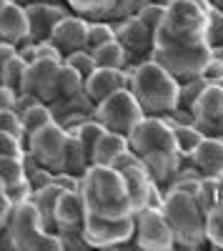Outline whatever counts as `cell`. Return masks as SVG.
<instances>
[{"label":"cell","mask_w":223,"mask_h":251,"mask_svg":"<svg viewBox=\"0 0 223 251\" xmlns=\"http://www.w3.org/2000/svg\"><path fill=\"white\" fill-rule=\"evenodd\" d=\"M66 138H68V131L60 126L58 121L43 126V128L33 131L28 138H25V153L45 166L48 171L53 174H60L63 171V151H66Z\"/></svg>","instance_id":"cell-7"},{"label":"cell","mask_w":223,"mask_h":251,"mask_svg":"<svg viewBox=\"0 0 223 251\" xmlns=\"http://www.w3.org/2000/svg\"><path fill=\"white\" fill-rule=\"evenodd\" d=\"M3 131H8V133H13V136H18V138H23V141H25L23 123H20V116H18L13 108L0 111V133H3Z\"/></svg>","instance_id":"cell-39"},{"label":"cell","mask_w":223,"mask_h":251,"mask_svg":"<svg viewBox=\"0 0 223 251\" xmlns=\"http://www.w3.org/2000/svg\"><path fill=\"white\" fill-rule=\"evenodd\" d=\"M28 40V15L25 5L20 3H8L0 10V43H10V46H23Z\"/></svg>","instance_id":"cell-15"},{"label":"cell","mask_w":223,"mask_h":251,"mask_svg":"<svg viewBox=\"0 0 223 251\" xmlns=\"http://www.w3.org/2000/svg\"><path fill=\"white\" fill-rule=\"evenodd\" d=\"M3 188H5L8 199L13 201V206H18V203L28 201V199H30V194H33V188H30L28 178H23V181H15V183H8V186H3Z\"/></svg>","instance_id":"cell-40"},{"label":"cell","mask_w":223,"mask_h":251,"mask_svg":"<svg viewBox=\"0 0 223 251\" xmlns=\"http://www.w3.org/2000/svg\"><path fill=\"white\" fill-rule=\"evenodd\" d=\"M10 214H13V201L8 199L3 183H0V226H5V224H8Z\"/></svg>","instance_id":"cell-43"},{"label":"cell","mask_w":223,"mask_h":251,"mask_svg":"<svg viewBox=\"0 0 223 251\" xmlns=\"http://www.w3.org/2000/svg\"><path fill=\"white\" fill-rule=\"evenodd\" d=\"M183 161L196 166L201 176L221 178V174H223V141L203 136V141L198 143V149L191 153V158H183Z\"/></svg>","instance_id":"cell-16"},{"label":"cell","mask_w":223,"mask_h":251,"mask_svg":"<svg viewBox=\"0 0 223 251\" xmlns=\"http://www.w3.org/2000/svg\"><path fill=\"white\" fill-rule=\"evenodd\" d=\"M53 121H55V118H53V111H50L48 103H43V100H35L30 108H25L23 113H20V123H23L25 138H28L33 131L43 128V126H48V123H53Z\"/></svg>","instance_id":"cell-25"},{"label":"cell","mask_w":223,"mask_h":251,"mask_svg":"<svg viewBox=\"0 0 223 251\" xmlns=\"http://www.w3.org/2000/svg\"><path fill=\"white\" fill-rule=\"evenodd\" d=\"M218 181H221V199H223V174H221V178H218Z\"/></svg>","instance_id":"cell-47"},{"label":"cell","mask_w":223,"mask_h":251,"mask_svg":"<svg viewBox=\"0 0 223 251\" xmlns=\"http://www.w3.org/2000/svg\"><path fill=\"white\" fill-rule=\"evenodd\" d=\"M60 194H63V188H60L55 181L40 186V188H33V194H30V201L38 208V216H40V221H43V226L48 228V231H55L53 214H55V203H58Z\"/></svg>","instance_id":"cell-20"},{"label":"cell","mask_w":223,"mask_h":251,"mask_svg":"<svg viewBox=\"0 0 223 251\" xmlns=\"http://www.w3.org/2000/svg\"><path fill=\"white\" fill-rule=\"evenodd\" d=\"M193 121H213L223 116V86L221 83H206L198 100L191 111Z\"/></svg>","instance_id":"cell-19"},{"label":"cell","mask_w":223,"mask_h":251,"mask_svg":"<svg viewBox=\"0 0 223 251\" xmlns=\"http://www.w3.org/2000/svg\"><path fill=\"white\" fill-rule=\"evenodd\" d=\"M113 30H115V40L123 46L126 58H128L126 71L135 68L138 63L151 58V53H153V30H148L138 18L118 20V23H113Z\"/></svg>","instance_id":"cell-12"},{"label":"cell","mask_w":223,"mask_h":251,"mask_svg":"<svg viewBox=\"0 0 223 251\" xmlns=\"http://www.w3.org/2000/svg\"><path fill=\"white\" fill-rule=\"evenodd\" d=\"M86 38H88V20L83 15L68 13L55 23V28L50 30V43L58 48L60 55H68L73 50L86 48Z\"/></svg>","instance_id":"cell-14"},{"label":"cell","mask_w":223,"mask_h":251,"mask_svg":"<svg viewBox=\"0 0 223 251\" xmlns=\"http://www.w3.org/2000/svg\"><path fill=\"white\" fill-rule=\"evenodd\" d=\"M83 239L88 246L95 249H111L123 246L133 239V216L128 219H103L86 211L83 219Z\"/></svg>","instance_id":"cell-9"},{"label":"cell","mask_w":223,"mask_h":251,"mask_svg":"<svg viewBox=\"0 0 223 251\" xmlns=\"http://www.w3.org/2000/svg\"><path fill=\"white\" fill-rule=\"evenodd\" d=\"M5 3H8V0H0V10H3V5H5Z\"/></svg>","instance_id":"cell-50"},{"label":"cell","mask_w":223,"mask_h":251,"mask_svg":"<svg viewBox=\"0 0 223 251\" xmlns=\"http://www.w3.org/2000/svg\"><path fill=\"white\" fill-rule=\"evenodd\" d=\"M213 53H216V55H218V58L223 60V48H213Z\"/></svg>","instance_id":"cell-46"},{"label":"cell","mask_w":223,"mask_h":251,"mask_svg":"<svg viewBox=\"0 0 223 251\" xmlns=\"http://www.w3.org/2000/svg\"><path fill=\"white\" fill-rule=\"evenodd\" d=\"M163 13H166V5H158V3H148L143 10H140L135 18L143 23L148 30H158V25H160V20H163Z\"/></svg>","instance_id":"cell-37"},{"label":"cell","mask_w":223,"mask_h":251,"mask_svg":"<svg viewBox=\"0 0 223 251\" xmlns=\"http://www.w3.org/2000/svg\"><path fill=\"white\" fill-rule=\"evenodd\" d=\"M128 136L123 133H113V131H103L93 149V163H100V166H111L123 151H128Z\"/></svg>","instance_id":"cell-21"},{"label":"cell","mask_w":223,"mask_h":251,"mask_svg":"<svg viewBox=\"0 0 223 251\" xmlns=\"http://www.w3.org/2000/svg\"><path fill=\"white\" fill-rule=\"evenodd\" d=\"M78 194L83 196L86 211L103 219H128L135 214L126 178L113 166L90 163L78 178Z\"/></svg>","instance_id":"cell-3"},{"label":"cell","mask_w":223,"mask_h":251,"mask_svg":"<svg viewBox=\"0 0 223 251\" xmlns=\"http://www.w3.org/2000/svg\"><path fill=\"white\" fill-rule=\"evenodd\" d=\"M128 146L160 188L168 186L171 176L178 171L180 161H183L173 138V128L163 116L140 118L128 133Z\"/></svg>","instance_id":"cell-2"},{"label":"cell","mask_w":223,"mask_h":251,"mask_svg":"<svg viewBox=\"0 0 223 251\" xmlns=\"http://www.w3.org/2000/svg\"><path fill=\"white\" fill-rule=\"evenodd\" d=\"M208 10L193 0H173L166 5L163 20L153 33L151 58L178 83L198 78L213 55L208 43Z\"/></svg>","instance_id":"cell-1"},{"label":"cell","mask_w":223,"mask_h":251,"mask_svg":"<svg viewBox=\"0 0 223 251\" xmlns=\"http://www.w3.org/2000/svg\"><path fill=\"white\" fill-rule=\"evenodd\" d=\"M143 116H146L143 108L138 106L135 96L128 88H118L108 98L95 103V108H93V118L103 126L106 131L123 133V136H128L133 131V126Z\"/></svg>","instance_id":"cell-6"},{"label":"cell","mask_w":223,"mask_h":251,"mask_svg":"<svg viewBox=\"0 0 223 251\" xmlns=\"http://www.w3.org/2000/svg\"><path fill=\"white\" fill-rule=\"evenodd\" d=\"M60 68L63 60L55 58H35L25 66V78H23V91L43 103L55 100L58 96V78H60Z\"/></svg>","instance_id":"cell-11"},{"label":"cell","mask_w":223,"mask_h":251,"mask_svg":"<svg viewBox=\"0 0 223 251\" xmlns=\"http://www.w3.org/2000/svg\"><path fill=\"white\" fill-rule=\"evenodd\" d=\"M63 63H66L68 68H73L78 75H83V80L95 71V60H93V55H90L88 48H80V50H73V53L63 55Z\"/></svg>","instance_id":"cell-35"},{"label":"cell","mask_w":223,"mask_h":251,"mask_svg":"<svg viewBox=\"0 0 223 251\" xmlns=\"http://www.w3.org/2000/svg\"><path fill=\"white\" fill-rule=\"evenodd\" d=\"M206 239L211 246L223 249V199L206 214Z\"/></svg>","instance_id":"cell-29"},{"label":"cell","mask_w":223,"mask_h":251,"mask_svg":"<svg viewBox=\"0 0 223 251\" xmlns=\"http://www.w3.org/2000/svg\"><path fill=\"white\" fill-rule=\"evenodd\" d=\"M193 126L203 136H211V138H221L223 141V116L221 118H213V121H193Z\"/></svg>","instance_id":"cell-42"},{"label":"cell","mask_w":223,"mask_h":251,"mask_svg":"<svg viewBox=\"0 0 223 251\" xmlns=\"http://www.w3.org/2000/svg\"><path fill=\"white\" fill-rule=\"evenodd\" d=\"M25 58L20 55V53H15L13 58H8L3 66H0V83L3 86H8L10 91H15V93H20L23 91V78H25Z\"/></svg>","instance_id":"cell-26"},{"label":"cell","mask_w":223,"mask_h":251,"mask_svg":"<svg viewBox=\"0 0 223 251\" xmlns=\"http://www.w3.org/2000/svg\"><path fill=\"white\" fill-rule=\"evenodd\" d=\"M83 83H86L83 75H78L73 68H68L63 63V68H60V78H58V96L55 98H70V96L80 93V91H83Z\"/></svg>","instance_id":"cell-34"},{"label":"cell","mask_w":223,"mask_h":251,"mask_svg":"<svg viewBox=\"0 0 223 251\" xmlns=\"http://www.w3.org/2000/svg\"><path fill=\"white\" fill-rule=\"evenodd\" d=\"M148 3L151 0H115L103 20H108V23H118V20H126V18H135Z\"/></svg>","instance_id":"cell-31"},{"label":"cell","mask_w":223,"mask_h":251,"mask_svg":"<svg viewBox=\"0 0 223 251\" xmlns=\"http://www.w3.org/2000/svg\"><path fill=\"white\" fill-rule=\"evenodd\" d=\"M90 153L83 149V143H80L70 131H68V138H66V151H63V171L66 174H73V176H83L86 169L90 166Z\"/></svg>","instance_id":"cell-22"},{"label":"cell","mask_w":223,"mask_h":251,"mask_svg":"<svg viewBox=\"0 0 223 251\" xmlns=\"http://www.w3.org/2000/svg\"><path fill=\"white\" fill-rule=\"evenodd\" d=\"M108 40H115V30L113 23L108 20H88V38H86V48L93 50L98 46L108 43Z\"/></svg>","instance_id":"cell-32"},{"label":"cell","mask_w":223,"mask_h":251,"mask_svg":"<svg viewBox=\"0 0 223 251\" xmlns=\"http://www.w3.org/2000/svg\"><path fill=\"white\" fill-rule=\"evenodd\" d=\"M0 156H25V141L3 131L0 133Z\"/></svg>","instance_id":"cell-38"},{"label":"cell","mask_w":223,"mask_h":251,"mask_svg":"<svg viewBox=\"0 0 223 251\" xmlns=\"http://www.w3.org/2000/svg\"><path fill=\"white\" fill-rule=\"evenodd\" d=\"M106 128L100 126L95 118H86L83 123H78L75 128H70V133L83 143V149L90 153V161H93V149H95V143H98V138H100V133H103Z\"/></svg>","instance_id":"cell-28"},{"label":"cell","mask_w":223,"mask_h":251,"mask_svg":"<svg viewBox=\"0 0 223 251\" xmlns=\"http://www.w3.org/2000/svg\"><path fill=\"white\" fill-rule=\"evenodd\" d=\"M25 178V156H0V183L8 186Z\"/></svg>","instance_id":"cell-30"},{"label":"cell","mask_w":223,"mask_h":251,"mask_svg":"<svg viewBox=\"0 0 223 251\" xmlns=\"http://www.w3.org/2000/svg\"><path fill=\"white\" fill-rule=\"evenodd\" d=\"M128 73V91L146 116H171L178 103L180 83L153 58L138 63Z\"/></svg>","instance_id":"cell-4"},{"label":"cell","mask_w":223,"mask_h":251,"mask_svg":"<svg viewBox=\"0 0 223 251\" xmlns=\"http://www.w3.org/2000/svg\"><path fill=\"white\" fill-rule=\"evenodd\" d=\"M70 8L60 5V3H45V0H30L25 3V15H28V40L40 43L48 40L50 30L63 15H68Z\"/></svg>","instance_id":"cell-13"},{"label":"cell","mask_w":223,"mask_h":251,"mask_svg":"<svg viewBox=\"0 0 223 251\" xmlns=\"http://www.w3.org/2000/svg\"><path fill=\"white\" fill-rule=\"evenodd\" d=\"M168 123H171V128H173V138H176V146H178V151H180V158H191V153L198 149V143L203 141V133H201L196 126H193V121H188V123L168 121Z\"/></svg>","instance_id":"cell-24"},{"label":"cell","mask_w":223,"mask_h":251,"mask_svg":"<svg viewBox=\"0 0 223 251\" xmlns=\"http://www.w3.org/2000/svg\"><path fill=\"white\" fill-rule=\"evenodd\" d=\"M83 219H86V203H83V196H80L78 191H63L58 196L55 214H53L55 231L58 228L83 226Z\"/></svg>","instance_id":"cell-18"},{"label":"cell","mask_w":223,"mask_h":251,"mask_svg":"<svg viewBox=\"0 0 223 251\" xmlns=\"http://www.w3.org/2000/svg\"><path fill=\"white\" fill-rule=\"evenodd\" d=\"M66 5L70 8V13L83 15L86 20H103L108 13V5L103 0H66Z\"/></svg>","instance_id":"cell-33"},{"label":"cell","mask_w":223,"mask_h":251,"mask_svg":"<svg viewBox=\"0 0 223 251\" xmlns=\"http://www.w3.org/2000/svg\"><path fill=\"white\" fill-rule=\"evenodd\" d=\"M83 88H86V93L90 96L93 103H100L111 93H115L118 88H128V73L115 71V68H95L86 78Z\"/></svg>","instance_id":"cell-17"},{"label":"cell","mask_w":223,"mask_h":251,"mask_svg":"<svg viewBox=\"0 0 223 251\" xmlns=\"http://www.w3.org/2000/svg\"><path fill=\"white\" fill-rule=\"evenodd\" d=\"M103 3H106V5H108V10H111V5L115 3V0H103Z\"/></svg>","instance_id":"cell-48"},{"label":"cell","mask_w":223,"mask_h":251,"mask_svg":"<svg viewBox=\"0 0 223 251\" xmlns=\"http://www.w3.org/2000/svg\"><path fill=\"white\" fill-rule=\"evenodd\" d=\"M93 60H95V68H115V71H126L128 66V58H126V50L118 40H108V43L98 46L90 50Z\"/></svg>","instance_id":"cell-23"},{"label":"cell","mask_w":223,"mask_h":251,"mask_svg":"<svg viewBox=\"0 0 223 251\" xmlns=\"http://www.w3.org/2000/svg\"><path fill=\"white\" fill-rule=\"evenodd\" d=\"M151 3H158V5H168V3H173V0H151Z\"/></svg>","instance_id":"cell-45"},{"label":"cell","mask_w":223,"mask_h":251,"mask_svg":"<svg viewBox=\"0 0 223 251\" xmlns=\"http://www.w3.org/2000/svg\"><path fill=\"white\" fill-rule=\"evenodd\" d=\"M176 246L183 249H198L208 244L206 239V214L201 211V206L193 194H186L180 188H166L163 191V203H160Z\"/></svg>","instance_id":"cell-5"},{"label":"cell","mask_w":223,"mask_h":251,"mask_svg":"<svg viewBox=\"0 0 223 251\" xmlns=\"http://www.w3.org/2000/svg\"><path fill=\"white\" fill-rule=\"evenodd\" d=\"M208 43L211 48H223V10H208Z\"/></svg>","instance_id":"cell-36"},{"label":"cell","mask_w":223,"mask_h":251,"mask_svg":"<svg viewBox=\"0 0 223 251\" xmlns=\"http://www.w3.org/2000/svg\"><path fill=\"white\" fill-rule=\"evenodd\" d=\"M196 201L201 206V211L208 214L211 208L221 201V181L211 178V176H201L198 188H196Z\"/></svg>","instance_id":"cell-27"},{"label":"cell","mask_w":223,"mask_h":251,"mask_svg":"<svg viewBox=\"0 0 223 251\" xmlns=\"http://www.w3.org/2000/svg\"><path fill=\"white\" fill-rule=\"evenodd\" d=\"M133 244L143 251H171L176 246L171 226L158 206H143L133 214Z\"/></svg>","instance_id":"cell-8"},{"label":"cell","mask_w":223,"mask_h":251,"mask_svg":"<svg viewBox=\"0 0 223 251\" xmlns=\"http://www.w3.org/2000/svg\"><path fill=\"white\" fill-rule=\"evenodd\" d=\"M201 75H203V80H206V83H221V80H223V60L213 53V55H211V60L206 63V68H203V73H201Z\"/></svg>","instance_id":"cell-41"},{"label":"cell","mask_w":223,"mask_h":251,"mask_svg":"<svg viewBox=\"0 0 223 251\" xmlns=\"http://www.w3.org/2000/svg\"><path fill=\"white\" fill-rule=\"evenodd\" d=\"M13 3H20V5H25V3H30V0H13Z\"/></svg>","instance_id":"cell-49"},{"label":"cell","mask_w":223,"mask_h":251,"mask_svg":"<svg viewBox=\"0 0 223 251\" xmlns=\"http://www.w3.org/2000/svg\"><path fill=\"white\" fill-rule=\"evenodd\" d=\"M5 228L10 234L13 249H18V251H35L43 231H48V228L43 226V221H40L38 208L33 206L30 199L23 201V203H18V206H13V214H10Z\"/></svg>","instance_id":"cell-10"},{"label":"cell","mask_w":223,"mask_h":251,"mask_svg":"<svg viewBox=\"0 0 223 251\" xmlns=\"http://www.w3.org/2000/svg\"><path fill=\"white\" fill-rule=\"evenodd\" d=\"M15 91H10L8 86H3L0 83V111H8V108H13L15 106Z\"/></svg>","instance_id":"cell-44"}]
</instances>
